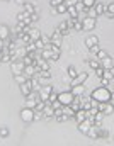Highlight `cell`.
<instances>
[{
	"label": "cell",
	"instance_id": "obj_1",
	"mask_svg": "<svg viewBox=\"0 0 114 146\" xmlns=\"http://www.w3.org/2000/svg\"><path fill=\"white\" fill-rule=\"evenodd\" d=\"M111 90L107 88V87H101V88H95L94 92H92V95H90V99H94V100H99V102H109L111 100Z\"/></svg>",
	"mask_w": 114,
	"mask_h": 146
},
{
	"label": "cell",
	"instance_id": "obj_2",
	"mask_svg": "<svg viewBox=\"0 0 114 146\" xmlns=\"http://www.w3.org/2000/svg\"><path fill=\"white\" fill-rule=\"evenodd\" d=\"M58 100L61 102V106H70L73 100H75V95L68 90V92H61V94H58Z\"/></svg>",
	"mask_w": 114,
	"mask_h": 146
},
{
	"label": "cell",
	"instance_id": "obj_3",
	"mask_svg": "<svg viewBox=\"0 0 114 146\" xmlns=\"http://www.w3.org/2000/svg\"><path fill=\"white\" fill-rule=\"evenodd\" d=\"M21 119H22L26 124H27V122H33V121H34V110L24 107V109L21 110Z\"/></svg>",
	"mask_w": 114,
	"mask_h": 146
},
{
	"label": "cell",
	"instance_id": "obj_4",
	"mask_svg": "<svg viewBox=\"0 0 114 146\" xmlns=\"http://www.w3.org/2000/svg\"><path fill=\"white\" fill-rule=\"evenodd\" d=\"M51 92H53V85H44V87L39 90V97H41V100L48 102V99H49Z\"/></svg>",
	"mask_w": 114,
	"mask_h": 146
},
{
	"label": "cell",
	"instance_id": "obj_5",
	"mask_svg": "<svg viewBox=\"0 0 114 146\" xmlns=\"http://www.w3.org/2000/svg\"><path fill=\"white\" fill-rule=\"evenodd\" d=\"M94 126V122H92V119H85L83 122H80L78 124V131L82 133V134H87L89 131H90V127Z\"/></svg>",
	"mask_w": 114,
	"mask_h": 146
},
{
	"label": "cell",
	"instance_id": "obj_6",
	"mask_svg": "<svg viewBox=\"0 0 114 146\" xmlns=\"http://www.w3.org/2000/svg\"><path fill=\"white\" fill-rule=\"evenodd\" d=\"M10 68H12V73L14 75H19V73L24 72V68H26V65L22 63V61H19V60H15V61H12V65H10Z\"/></svg>",
	"mask_w": 114,
	"mask_h": 146
},
{
	"label": "cell",
	"instance_id": "obj_7",
	"mask_svg": "<svg viewBox=\"0 0 114 146\" xmlns=\"http://www.w3.org/2000/svg\"><path fill=\"white\" fill-rule=\"evenodd\" d=\"M87 76H89V73H78L75 78L72 80L70 87H78V85H83V82L87 80Z\"/></svg>",
	"mask_w": 114,
	"mask_h": 146
},
{
	"label": "cell",
	"instance_id": "obj_8",
	"mask_svg": "<svg viewBox=\"0 0 114 146\" xmlns=\"http://www.w3.org/2000/svg\"><path fill=\"white\" fill-rule=\"evenodd\" d=\"M82 24H83V29H85V31H92V29H95L97 21L92 19V17H85V19L82 21Z\"/></svg>",
	"mask_w": 114,
	"mask_h": 146
},
{
	"label": "cell",
	"instance_id": "obj_9",
	"mask_svg": "<svg viewBox=\"0 0 114 146\" xmlns=\"http://www.w3.org/2000/svg\"><path fill=\"white\" fill-rule=\"evenodd\" d=\"M36 72H39L38 66H33V65H29V66H26V68H24V72H22V73H24V75H26V76L31 80V78H34Z\"/></svg>",
	"mask_w": 114,
	"mask_h": 146
},
{
	"label": "cell",
	"instance_id": "obj_10",
	"mask_svg": "<svg viewBox=\"0 0 114 146\" xmlns=\"http://www.w3.org/2000/svg\"><path fill=\"white\" fill-rule=\"evenodd\" d=\"M101 66H102L104 70H113V68H114V60L111 58V56L104 58V60L101 61Z\"/></svg>",
	"mask_w": 114,
	"mask_h": 146
},
{
	"label": "cell",
	"instance_id": "obj_11",
	"mask_svg": "<svg viewBox=\"0 0 114 146\" xmlns=\"http://www.w3.org/2000/svg\"><path fill=\"white\" fill-rule=\"evenodd\" d=\"M21 94H22L24 97H27V95H31V94H33V88H31L29 80H27L26 83H22V85H21Z\"/></svg>",
	"mask_w": 114,
	"mask_h": 146
},
{
	"label": "cell",
	"instance_id": "obj_12",
	"mask_svg": "<svg viewBox=\"0 0 114 146\" xmlns=\"http://www.w3.org/2000/svg\"><path fill=\"white\" fill-rule=\"evenodd\" d=\"M85 119H89V115H87V110H83V109H80V110H77L75 112V121L80 124V122H83Z\"/></svg>",
	"mask_w": 114,
	"mask_h": 146
},
{
	"label": "cell",
	"instance_id": "obj_13",
	"mask_svg": "<svg viewBox=\"0 0 114 146\" xmlns=\"http://www.w3.org/2000/svg\"><path fill=\"white\" fill-rule=\"evenodd\" d=\"M61 37H63V34L56 29V31L53 33V36H51V42H53V44H56V46H60V44H61Z\"/></svg>",
	"mask_w": 114,
	"mask_h": 146
},
{
	"label": "cell",
	"instance_id": "obj_14",
	"mask_svg": "<svg viewBox=\"0 0 114 146\" xmlns=\"http://www.w3.org/2000/svg\"><path fill=\"white\" fill-rule=\"evenodd\" d=\"M95 44H99V37L97 36H89L85 39V46H87V48H92V46H95Z\"/></svg>",
	"mask_w": 114,
	"mask_h": 146
},
{
	"label": "cell",
	"instance_id": "obj_15",
	"mask_svg": "<svg viewBox=\"0 0 114 146\" xmlns=\"http://www.w3.org/2000/svg\"><path fill=\"white\" fill-rule=\"evenodd\" d=\"M29 83H31V88H33V92H39L43 87H41V83H39V80L34 76V78H31L29 80Z\"/></svg>",
	"mask_w": 114,
	"mask_h": 146
},
{
	"label": "cell",
	"instance_id": "obj_16",
	"mask_svg": "<svg viewBox=\"0 0 114 146\" xmlns=\"http://www.w3.org/2000/svg\"><path fill=\"white\" fill-rule=\"evenodd\" d=\"M94 10H95L97 15H102V14L106 12V5H104L102 2H101V3H95V5H94Z\"/></svg>",
	"mask_w": 114,
	"mask_h": 146
},
{
	"label": "cell",
	"instance_id": "obj_17",
	"mask_svg": "<svg viewBox=\"0 0 114 146\" xmlns=\"http://www.w3.org/2000/svg\"><path fill=\"white\" fill-rule=\"evenodd\" d=\"M14 80H15V82H17L19 85H22V83H26V82H27L29 78H27V76H26L24 73H19V75H14Z\"/></svg>",
	"mask_w": 114,
	"mask_h": 146
},
{
	"label": "cell",
	"instance_id": "obj_18",
	"mask_svg": "<svg viewBox=\"0 0 114 146\" xmlns=\"http://www.w3.org/2000/svg\"><path fill=\"white\" fill-rule=\"evenodd\" d=\"M10 34V29L7 26H0V39H7Z\"/></svg>",
	"mask_w": 114,
	"mask_h": 146
},
{
	"label": "cell",
	"instance_id": "obj_19",
	"mask_svg": "<svg viewBox=\"0 0 114 146\" xmlns=\"http://www.w3.org/2000/svg\"><path fill=\"white\" fill-rule=\"evenodd\" d=\"M29 36H31V39L33 41H38V39H41V33H39V29H29Z\"/></svg>",
	"mask_w": 114,
	"mask_h": 146
},
{
	"label": "cell",
	"instance_id": "obj_20",
	"mask_svg": "<svg viewBox=\"0 0 114 146\" xmlns=\"http://www.w3.org/2000/svg\"><path fill=\"white\" fill-rule=\"evenodd\" d=\"M24 12H27L29 15H33L34 12H36V7H34V3H24Z\"/></svg>",
	"mask_w": 114,
	"mask_h": 146
},
{
	"label": "cell",
	"instance_id": "obj_21",
	"mask_svg": "<svg viewBox=\"0 0 114 146\" xmlns=\"http://www.w3.org/2000/svg\"><path fill=\"white\" fill-rule=\"evenodd\" d=\"M51 51H53V61H56V60H58V56H60V53H61L60 46L53 44V46H51Z\"/></svg>",
	"mask_w": 114,
	"mask_h": 146
},
{
	"label": "cell",
	"instance_id": "obj_22",
	"mask_svg": "<svg viewBox=\"0 0 114 146\" xmlns=\"http://www.w3.org/2000/svg\"><path fill=\"white\" fill-rule=\"evenodd\" d=\"M41 58L43 60H53V51L51 49H43L41 51Z\"/></svg>",
	"mask_w": 114,
	"mask_h": 146
},
{
	"label": "cell",
	"instance_id": "obj_23",
	"mask_svg": "<svg viewBox=\"0 0 114 146\" xmlns=\"http://www.w3.org/2000/svg\"><path fill=\"white\" fill-rule=\"evenodd\" d=\"M104 115H106L104 112H97V114L94 115V119H92V122H94V124H99V126H101V122H102V119H104Z\"/></svg>",
	"mask_w": 114,
	"mask_h": 146
},
{
	"label": "cell",
	"instance_id": "obj_24",
	"mask_svg": "<svg viewBox=\"0 0 114 146\" xmlns=\"http://www.w3.org/2000/svg\"><path fill=\"white\" fill-rule=\"evenodd\" d=\"M75 97H80L82 94H83V85H78V87H72V90H70Z\"/></svg>",
	"mask_w": 114,
	"mask_h": 146
},
{
	"label": "cell",
	"instance_id": "obj_25",
	"mask_svg": "<svg viewBox=\"0 0 114 146\" xmlns=\"http://www.w3.org/2000/svg\"><path fill=\"white\" fill-rule=\"evenodd\" d=\"M43 114H44V117H51V115H55V109L48 104V106L44 107V110H43Z\"/></svg>",
	"mask_w": 114,
	"mask_h": 146
},
{
	"label": "cell",
	"instance_id": "obj_26",
	"mask_svg": "<svg viewBox=\"0 0 114 146\" xmlns=\"http://www.w3.org/2000/svg\"><path fill=\"white\" fill-rule=\"evenodd\" d=\"M113 110H114V106L111 102H104V107H102V112L104 114H111Z\"/></svg>",
	"mask_w": 114,
	"mask_h": 146
},
{
	"label": "cell",
	"instance_id": "obj_27",
	"mask_svg": "<svg viewBox=\"0 0 114 146\" xmlns=\"http://www.w3.org/2000/svg\"><path fill=\"white\" fill-rule=\"evenodd\" d=\"M24 51H26V54L34 53V51H36V44H34V41H33V42H29V44L26 46V49H24Z\"/></svg>",
	"mask_w": 114,
	"mask_h": 146
},
{
	"label": "cell",
	"instance_id": "obj_28",
	"mask_svg": "<svg viewBox=\"0 0 114 146\" xmlns=\"http://www.w3.org/2000/svg\"><path fill=\"white\" fill-rule=\"evenodd\" d=\"M56 9V14H67V10H68V7L65 5V2L61 3V5H58V7H55Z\"/></svg>",
	"mask_w": 114,
	"mask_h": 146
},
{
	"label": "cell",
	"instance_id": "obj_29",
	"mask_svg": "<svg viewBox=\"0 0 114 146\" xmlns=\"http://www.w3.org/2000/svg\"><path fill=\"white\" fill-rule=\"evenodd\" d=\"M89 66H90L92 70H97V68H101V61H99V60H90V61H89Z\"/></svg>",
	"mask_w": 114,
	"mask_h": 146
},
{
	"label": "cell",
	"instance_id": "obj_30",
	"mask_svg": "<svg viewBox=\"0 0 114 146\" xmlns=\"http://www.w3.org/2000/svg\"><path fill=\"white\" fill-rule=\"evenodd\" d=\"M68 14H70V17L72 19H78V10H77L75 7H68V10H67Z\"/></svg>",
	"mask_w": 114,
	"mask_h": 146
},
{
	"label": "cell",
	"instance_id": "obj_31",
	"mask_svg": "<svg viewBox=\"0 0 114 146\" xmlns=\"http://www.w3.org/2000/svg\"><path fill=\"white\" fill-rule=\"evenodd\" d=\"M73 29H75V31H83V24H82L80 19H75V21H73Z\"/></svg>",
	"mask_w": 114,
	"mask_h": 146
},
{
	"label": "cell",
	"instance_id": "obj_32",
	"mask_svg": "<svg viewBox=\"0 0 114 146\" xmlns=\"http://www.w3.org/2000/svg\"><path fill=\"white\" fill-rule=\"evenodd\" d=\"M67 72H68V76H70L72 80H73L77 75H78V73H77V68H75V66H68V68H67Z\"/></svg>",
	"mask_w": 114,
	"mask_h": 146
},
{
	"label": "cell",
	"instance_id": "obj_33",
	"mask_svg": "<svg viewBox=\"0 0 114 146\" xmlns=\"http://www.w3.org/2000/svg\"><path fill=\"white\" fill-rule=\"evenodd\" d=\"M27 17H29V14H27V12H21V14H17V22H24Z\"/></svg>",
	"mask_w": 114,
	"mask_h": 146
},
{
	"label": "cell",
	"instance_id": "obj_34",
	"mask_svg": "<svg viewBox=\"0 0 114 146\" xmlns=\"http://www.w3.org/2000/svg\"><path fill=\"white\" fill-rule=\"evenodd\" d=\"M95 56H97V58H95V60H99V61H102V60H104V58H107V56H109V54H107V53H106V51H104V49H101V51H99V53H97V54H95Z\"/></svg>",
	"mask_w": 114,
	"mask_h": 146
},
{
	"label": "cell",
	"instance_id": "obj_35",
	"mask_svg": "<svg viewBox=\"0 0 114 146\" xmlns=\"http://www.w3.org/2000/svg\"><path fill=\"white\" fill-rule=\"evenodd\" d=\"M34 44H36V49H39V51H43V49H44V46H46V42H44L43 39H38V41H34Z\"/></svg>",
	"mask_w": 114,
	"mask_h": 146
},
{
	"label": "cell",
	"instance_id": "obj_36",
	"mask_svg": "<svg viewBox=\"0 0 114 146\" xmlns=\"http://www.w3.org/2000/svg\"><path fill=\"white\" fill-rule=\"evenodd\" d=\"M102 78H107V80H114V73H113V70H104V75H102Z\"/></svg>",
	"mask_w": 114,
	"mask_h": 146
},
{
	"label": "cell",
	"instance_id": "obj_37",
	"mask_svg": "<svg viewBox=\"0 0 114 146\" xmlns=\"http://www.w3.org/2000/svg\"><path fill=\"white\" fill-rule=\"evenodd\" d=\"M55 100H58V94H56V92H51V95H49V99H48V102H46V104H49V106H51Z\"/></svg>",
	"mask_w": 114,
	"mask_h": 146
},
{
	"label": "cell",
	"instance_id": "obj_38",
	"mask_svg": "<svg viewBox=\"0 0 114 146\" xmlns=\"http://www.w3.org/2000/svg\"><path fill=\"white\" fill-rule=\"evenodd\" d=\"M82 2H83V5H85V9H92V7H94V5L97 3L95 0H82Z\"/></svg>",
	"mask_w": 114,
	"mask_h": 146
},
{
	"label": "cell",
	"instance_id": "obj_39",
	"mask_svg": "<svg viewBox=\"0 0 114 146\" xmlns=\"http://www.w3.org/2000/svg\"><path fill=\"white\" fill-rule=\"evenodd\" d=\"M106 12H107L111 17H114V2H113V3H109V5L106 7Z\"/></svg>",
	"mask_w": 114,
	"mask_h": 146
},
{
	"label": "cell",
	"instance_id": "obj_40",
	"mask_svg": "<svg viewBox=\"0 0 114 146\" xmlns=\"http://www.w3.org/2000/svg\"><path fill=\"white\" fill-rule=\"evenodd\" d=\"M9 133H10V131H9V127H0V136H2V138H7V136H9Z\"/></svg>",
	"mask_w": 114,
	"mask_h": 146
},
{
	"label": "cell",
	"instance_id": "obj_41",
	"mask_svg": "<svg viewBox=\"0 0 114 146\" xmlns=\"http://www.w3.org/2000/svg\"><path fill=\"white\" fill-rule=\"evenodd\" d=\"M51 107H53L55 110H58V109H63V106H61V102H60V100H55V102L51 104Z\"/></svg>",
	"mask_w": 114,
	"mask_h": 146
},
{
	"label": "cell",
	"instance_id": "obj_42",
	"mask_svg": "<svg viewBox=\"0 0 114 146\" xmlns=\"http://www.w3.org/2000/svg\"><path fill=\"white\" fill-rule=\"evenodd\" d=\"M89 51H90V53H94V54H97V53L101 51V46H99V44H95V46H92V48H89Z\"/></svg>",
	"mask_w": 114,
	"mask_h": 146
},
{
	"label": "cell",
	"instance_id": "obj_43",
	"mask_svg": "<svg viewBox=\"0 0 114 146\" xmlns=\"http://www.w3.org/2000/svg\"><path fill=\"white\" fill-rule=\"evenodd\" d=\"M75 9L78 10V12L85 10V5H83V2H80V0H78V2H77V5H75Z\"/></svg>",
	"mask_w": 114,
	"mask_h": 146
},
{
	"label": "cell",
	"instance_id": "obj_44",
	"mask_svg": "<svg viewBox=\"0 0 114 146\" xmlns=\"http://www.w3.org/2000/svg\"><path fill=\"white\" fill-rule=\"evenodd\" d=\"M77 2H78V0H65V5H67V7H75Z\"/></svg>",
	"mask_w": 114,
	"mask_h": 146
},
{
	"label": "cell",
	"instance_id": "obj_45",
	"mask_svg": "<svg viewBox=\"0 0 114 146\" xmlns=\"http://www.w3.org/2000/svg\"><path fill=\"white\" fill-rule=\"evenodd\" d=\"M87 17H92V19H95V17H99V15L95 14V10H94V7H92V9H89V15H87Z\"/></svg>",
	"mask_w": 114,
	"mask_h": 146
},
{
	"label": "cell",
	"instance_id": "obj_46",
	"mask_svg": "<svg viewBox=\"0 0 114 146\" xmlns=\"http://www.w3.org/2000/svg\"><path fill=\"white\" fill-rule=\"evenodd\" d=\"M65 0H51V7H58V5H61Z\"/></svg>",
	"mask_w": 114,
	"mask_h": 146
},
{
	"label": "cell",
	"instance_id": "obj_47",
	"mask_svg": "<svg viewBox=\"0 0 114 146\" xmlns=\"http://www.w3.org/2000/svg\"><path fill=\"white\" fill-rule=\"evenodd\" d=\"M95 75H97L99 78H102V75H104V68H102V66H101V68H97V70H95Z\"/></svg>",
	"mask_w": 114,
	"mask_h": 146
},
{
	"label": "cell",
	"instance_id": "obj_48",
	"mask_svg": "<svg viewBox=\"0 0 114 146\" xmlns=\"http://www.w3.org/2000/svg\"><path fill=\"white\" fill-rule=\"evenodd\" d=\"M101 83H102L104 87H107V85L111 83V80H107V78H101Z\"/></svg>",
	"mask_w": 114,
	"mask_h": 146
},
{
	"label": "cell",
	"instance_id": "obj_49",
	"mask_svg": "<svg viewBox=\"0 0 114 146\" xmlns=\"http://www.w3.org/2000/svg\"><path fill=\"white\" fill-rule=\"evenodd\" d=\"M39 73H41L44 78H51V72H49V70H48V72H39Z\"/></svg>",
	"mask_w": 114,
	"mask_h": 146
},
{
	"label": "cell",
	"instance_id": "obj_50",
	"mask_svg": "<svg viewBox=\"0 0 114 146\" xmlns=\"http://www.w3.org/2000/svg\"><path fill=\"white\" fill-rule=\"evenodd\" d=\"M31 21H33V22H38V21H39V15L36 14V12H34V14L31 15Z\"/></svg>",
	"mask_w": 114,
	"mask_h": 146
},
{
	"label": "cell",
	"instance_id": "obj_51",
	"mask_svg": "<svg viewBox=\"0 0 114 146\" xmlns=\"http://www.w3.org/2000/svg\"><path fill=\"white\" fill-rule=\"evenodd\" d=\"M3 48H5V41H3V39H0V51H2Z\"/></svg>",
	"mask_w": 114,
	"mask_h": 146
},
{
	"label": "cell",
	"instance_id": "obj_52",
	"mask_svg": "<svg viewBox=\"0 0 114 146\" xmlns=\"http://www.w3.org/2000/svg\"><path fill=\"white\" fill-rule=\"evenodd\" d=\"M15 3H17V5H24V3H26V0H15Z\"/></svg>",
	"mask_w": 114,
	"mask_h": 146
},
{
	"label": "cell",
	"instance_id": "obj_53",
	"mask_svg": "<svg viewBox=\"0 0 114 146\" xmlns=\"http://www.w3.org/2000/svg\"><path fill=\"white\" fill-rule=\"evenodd\" d=\"M109 102H111V104H113V106H114V94H113V95H111V100H109Z\"/></svg>",
	"mask_w": 114,
	"mask_h": 146
}]
</instances>
